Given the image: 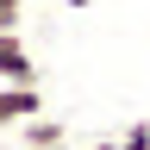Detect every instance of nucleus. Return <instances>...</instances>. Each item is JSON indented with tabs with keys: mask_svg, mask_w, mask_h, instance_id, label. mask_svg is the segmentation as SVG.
I'll use <instances>...</instances> for the list:
<instances>
[{
	"mask_svg": "<svg viewBox=\"0 0 150 150\" xmlns=\"http://www.w3.org/2000/svg\"><path fill=\"white\" fill-rule=\"evenodd\" d=\"M44 112V94L38 81H0V131H19L25 119Z\"/></svg>",
	"mask_w": 150,
	"mask_h": 150,
	"instance_id": "nucleus-1",
	"label": "nucleus"
},
{
	"mask_svg": "<svg viewBox=\"0 0 150 150\" xmlns=\"http://www.w3.org/2000/svg\"><path fill=\"white\" fill-rule=\"evenodd\" d=\"M13 144L19 150H69V125L50 119V112H38V119H25V125L13 131Z\"/></svg>",
	"mask_w": 150,
	"mask_h": 150,
	"instance_id": "nucleus-2",
	"label": "nucleus"
},
{
	"mask_svg": "<svg viewBox=\"0 0 150 150\" xmlns=\"http://www.w3.org/2000/svg\"><path fill=\"white\" fill-rule=\"evenodd\" d=\"M0 81H38V56L19 31H0Z\"/></svg>",
	"mask_w": 150,
	"mask_h": 150,
	"instance_id": "nucleus-3",
	"label": "nucleus"
},
{
	"mask_svg": "<svg viewBox=\"0 0 150 150\" xmlns=\"http://www.w3.org/2000/svg\"><path fill=\"white\" fill-rule=\"evenodd\" d=\"M112 144H119V150H150V119H131Z\"/></svg>",
	"mask_w": 150,
	"mask_h": 150,
	"instance_id": "nucleus-4",
	"label": "nucleus"
},
{
	"mask_svg": "<svg viewBox=\"0 0 150 150\" xmlns=\"http://www.w3.org/2000/svg\"><path fill=\"white\" fill-rule=\"evenodd\" d=\"M19 19H25V0H0V31H19Z\"/></svg>",
	"mask_w": 150,
	"mask_h": 150,
	"instance_id": "nucleus-5",
	"label": "nucleus"
},
{
	"mask_svg": "<svg viewBox=\"0 0 150 150\" xmlns=\"http://www.w3.org/2000/svg\"><path fill=\"white\" fill-rule=\"evenodd\" d=\"M50 6H94V0H50Z\"/></svg>",
	"mask_w": 150,
	"mask_h": 150,
	"instance_id": "nucleus-6",
	"label": "nucleus"
}]
</instances>
